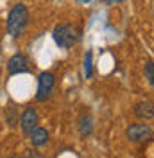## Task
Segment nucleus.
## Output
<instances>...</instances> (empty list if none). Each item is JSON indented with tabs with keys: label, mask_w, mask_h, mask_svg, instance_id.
I'll return each instance as SVG.
<instances>
[{
	"label": "nucleus",
	"mask_w": 154,
	"mask_h": 158,
	"mask_svg": "<svg viewBox=\"0 0 154 158\" xmlns=\"http://www.w3.org/2000/svg\"><path fill=\"white\" fill-rule=\"evenodd\" d=\"M29 23V9L25 4H16L7 15V32L13 38H18Z\"/></svg>",
	"instance_id": "obj_1"
},
{
	"label": "nucleus",
	"mask_w": 154,
	"mask_h": 158,
	"mask_svg": "<svg viewBox=\"0 0 154 158\" xmlns=\"http://www.w3.org/2000/svg\"><path fill=\"white\" fill-rule=\"evenodd\" d=\"M54 36V41L58 43L61 49H70L74 47V43L77 41V32L72 25L68 23H61V25H56V29L52 32Z\"/></svg>",
	"instance_id": "obj_2"
},
{
	"label": "nucleus",
	"mask_w": 154,
	"mask_h": 158,
	"mask_svg": "<svg viewBox=\"0 0 154 158\" xmlns=\"http://www.w3.org/2000/svg\"><path fill=\"white\" fill-rule=\"evenodd\" d=\"M54 85H56V77L52 72H41L38 77V92H36V101L43 102V101H48L50 95H52V90H54Z\"/></svg>",
	"instance_id": "obj_3"
},
{
	"label": "nucleus",
	"mask_w": 154,
	"mask_h": 158,
	"mask_svg": "<svg viewBox=\"0 0 154 158\" xmlns=\"http://www.w3.org/2000/svg\"><path fill=\"white\" fill-rule=\"evenodd\" d=\"M125 137L131 142H144V140L152 137V129L147 124H131L125 129Z\"/></svg>",
	"instance_id": "obj_4"
},
{
	"label": "nucleus",
	"mask_w": 154,
	"mask_h": 158,
	"mask_svg": "<svg viewBox=\"0 0 154 158\" xmlns=\"http://www.w3.org/2000/svg\"><path fill=\"white\" fill-rule=\"evenodd\" d=\"M7 72H9L11 76L29 72V63H27V58H25L23 54H14V56H11L9 61H7Z\"/></svg>",
	"instance_id": "obj_5"
},
{
	"label": "nucleus",
	"mask_w": 154,
	"mask_h": 158,
	"mask_svg": "<svg viewBox=\"0 0 154 158\" xmlns=\"http://www.w3.org/2000/svg\"><path fill=\"white\" fill-rule=\"evenodd\" d=\"M36 126H38V113L34 108H27L20 117V128L25 135H30V131Z\"/></svg>",
	"instance_id": "obj_6"
},
{
	"label": "nucleus",
	"mask_w": 154,
	"mask_h": 158,
	"mask_svg": "<svg viewBox=\"0 0 154 158\" xmlns=\"http://www.w3.org/2000/svg\"><path fill=\"white\" fill-rule=\"evenodd\" d=\"M133 113L140 120H151V118H154V102H151V101H140V102H136Z\"/></svg>",
	"instance_id": "obj_7"
},
{
	"label": "nucleus",
	"mask_w": 154,
	"mask_h": 158,
	"mask_svg": "<svg viewBox=\"0 0 154 158\" xmlns=\"http://www.w3.org/2000/svg\"><path fill=\"white\" fill-rule=\"evenodd\" d=\"M30 142H32V146H36V148H41V146H45L48 142V131L45 128H36L30 131Z\"/></svg>",
	"instance_id": "obj_8"
},
{
	"label": "nucleus",
	"mask_w": 154,
	"mask_h": 158,
	"mask_svg": "<svg viewBox=\"0 0 154 158\" xmlns=\"http://www.w3.org/2000/svg\"><path fill=\"white\" fill-rule=\"evenodd\" d=\"M77 131L81 133V137L91 135V131H93V118H91V115H83V117L79 118V122H77Z\"/></svg>",
	"instance_id": "obj_9"
},
{
	"label": "nucleus",
	"mask_w": 154,
	"mask_h": 158,
	"mask_svg": "<svg viewBox=\"0 0 154 158\" xmlns=\"http://www.w3.org/2000/svg\"><path fill=\"white\" fill-rule=\"evenodd\" d=\"M6 120H7V124H9V128H14L18 122V110L14 108V106H7L6 110Z\"/></svg>",
	"instance_id": "obj_10"
},
{
	"label": "nucleus",
	"mask_w": 154,
	"mask_h": 158,
	"mask_svg": "<svg viewBox=\"0 0 154 158\" xmlns=\"http://www.w3.org/2000/svg\"><path fill=\"white\" fill-rule=\"evenodd\" d=\"M145 77H147V81H149V85L154 86V61L145 63Z\"/></svg>",
	"instance_id": "obj_11"
},
{
	"label": "nucleus",
	"mask_w": 154,
	"mask_h": 158,
	"mask_svg": "<svg viewBox=\"0 0 154 158\" xmlns=\"http://www.w3.org/2000/svg\"><path fill=\"white\" fill-rule=\"evenodd\" d=\"M84 76L86 79L91 77V50H88L84 54Z\"/></svg>",
	"instance_id": "obj_12"
},
{
	"label": "nucleus",
	"mask_w": 154,
	"mask_h": 158,
	"mask_svg": "<svg viewBox=\"0 0 154 158\" xmlns=\"http://www.w3.org/2000/svg\"><path fill=\"white\" fill-rule=\"evenodd\" d=\"M27 158H39V155L34 149H29V151H27Z\"/></svg>",
	"instance_id": "obj_13"
},
{
	"label": "nucleus",
	"mask_w": 154,
	"mask_h": 158,
	"mask_svg": "<svg viewBox=\"0 0 154 158\" xmlns=\"http://www.w3.org/2000/svg\"><path fill=\"white\" fill-rule=\"evenodd\" d=\"M77 2H81V4H88V2H91V0H77Z\"/></svg>",
	"instance_id": "obj_14"
},
{
	"label": "nucleus",
	"mask_w": 154,
	"mask_h": 158,
	"mask_svg": "<svg viewBox=\"0 0 154 158\" xmlns=\"http://www.w3.org/2000/svg\"><path fill=\"white\" fill-rule=\"evenodd\" d=\"M9 158H20V156H16V155H11V156Z\"/></svg>",
	"instance_id": "obj_15"
},
{
	"label": "nucleus",
	"mask_w": 154,
	"mask_h": 158,
	"mask_svg": "<svg viewBox=\"0 0 154 158\" xmlns=\"http://www.w3.org/2000/svg\"><path fill=\"white\" fill-rule=\"evenodd\" d=\"M115 2H122V0H115Z\"/></svg>",
	"instance_id": "obj_16"
}]
</instances>
